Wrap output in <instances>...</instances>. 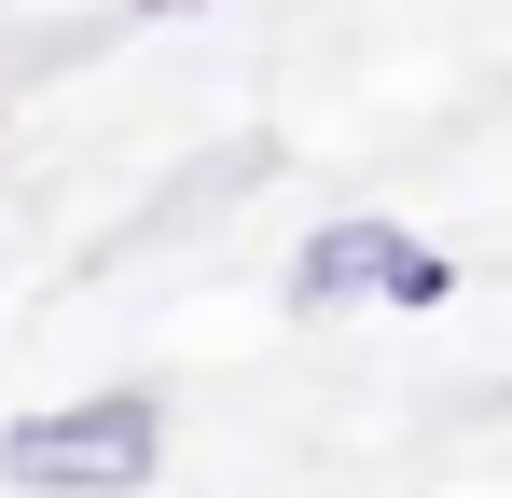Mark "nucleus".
Listing matches in <instances>:
<instances>
[{"mask_svg":"<svg viewBox=\"0 0 512 498\" xmlns=\"http://www.w3.org/2000/svg\"><path fill=\"white\" fill-rule=\"evenodd\" d=\"M333 305H416L429 319V305H457V263L402 222H374V208H346L291 249V319H333Z\"/></svg>","mask_w":512,"mask_h":498,"instance_id":"obj_2","label":"nucleus"},{"mask_svg":"<svg viewBox=\"0 0 512 498\" xmlns=\"http://www.w3.org/2000/svg\"><path fill=\"white\" fill-rule=\"evenodd\" d=\"M125 14H194V0H125Z\"/></svg>","mask_w":512,"mask_h":498,"instance_id":"obj_3","label":"nucleus"},{"mask_svg":"<svg viewBox=\"0 0 512 498\" xmlns=\"http://www.w3.org/2000/svg\"><path fill=\"white\" fill-rule=\"evenodd\" d=\"M167 471V402L153 388H97V402H42L0 429V485L14 498H139Z\"/></svg>","mask_w":512,"mask_h":498,"instance_id":"obj_1","label":"nucleus"}]
</instances>
